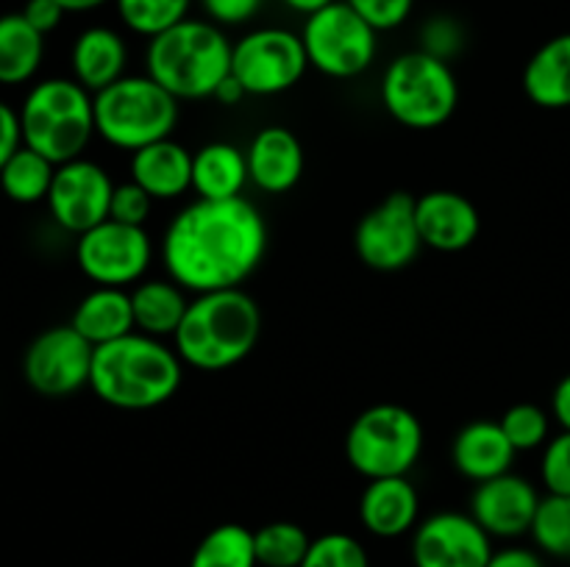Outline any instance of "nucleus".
Here are the masks:
<instances>
[{
	"label": "nucleus",
	"instance_id": "nucleus-1",
	"mask_svg": "<svg viewBox=\"0 0 570 567\" xmlns=\"http://www.w3.org/2000/svg\"><path fill=\"white\" fill-rule=\"evenodd\" d=\"M267 253V222L250 200H195L161 239V265L187 292L237 289Z\"/></svg>",
	"mask_w": 570,
	"mask_h": 567
},
{
	"label": "nucleus",
	"instance_id": "nucleus-2",
	"mask_svg": "<svg viewBox=\"0 0 570 567\" xmlns=\"http://www.w3.org/2000/svg\"><path fill=\"white\" fill-rule=\"evenodd\" d=\"M181 378L184 361L176 348L131 331L95 348L89 389L115 409L145 411L167 404L181 387Z\"/></svg>",
	"mask_w": 570,
	"mask_h": 567
},
{
	"label": "nucleus",
	"instance_id": "nucleus-3",
	"mask_svg": "<svg viewBox=\"0 0 570 567\" xmlns=\"http://www.w3.org/2000/svg\"><path fill=\"white\" fill-rule=\"evenodd\" d=\"M262 334V311L243 287L200 292L189 300L181 326L173 334L184 365L220 372L248 359Z\"/></svg>",
	"mask_w": 570,
	"mask_h": 567
},
{
	"label": "nucleus",
	"instance_id": "nucleus-4",
	"mask_svg": "<svg viewBox=\"0 0 570 567\" xmlns=\"http://www.w3.org/2000/svg\"><path fill=\"white\" fill-rule=\"evenodd\" d=\"M232 48L220 26L187 17L150 39L145 72L178 100L212 98L232 76Z\"/></svg>",
	"mask_w": 570,
	"mask_h": 567
},
{
	"label": "nucleus",
	"instance_id": "nucleus-5",
	"mask_svg": "<svg viewBox=\"0 0 570 567\" xmlns=\"http://www.w3.org/2000/svg\"><path fill=\"white\" fill-rule=\"evenodd\" d=\"M22 145L53 165L81 159L95 137V100L76 78L33 83L20 106Z\"/></svg>",
	"mask_w": 570,
	"mask_h": 567
},
{
	"label": "nucleus",
	"instance_id": "nucleus-6",
	"mask_svg": "<svg viewBox=\"0 0 570 567\" xmlns=\"http://www.w3.org/2000/svg\"><path fill=\"white\" fill-rule=\"evenodd\" d=\"M95 133L111 148L137 150L167 139L178 126V98L145 76H122L92 94Z\"/></svg>",
	"mask_w": 570,
	"mask_h": 567
},
{
	"label": "nucleus",
	"instance_id": "nucleus-7",
	"mask_svg": "<svg viewBox=\"0 0 570 567\" xmlns=\"http://www.w3.org/2000/svg\"><path fill=\"white\" fill-rule=\"evenodd\" d=\"M382 106L395 122L415 131H432L451 120L460 103V83L449 61L423 50L395 56L382 76Z\"/></svg>",
	"mask_w": 570,
	"mask_h": 567
},
{
	"label": "nucleus",
	"instance_id": "nucleus-8",
	"mask_svg": "<svg viewBox=\"0 0 570 567\" xmlns=\"http://www.w3.org/2000/svg\"><path fill=\"white\" fill-rule=\"evenodd\" d=\"M423 454L421 417L399 404L362 411L345 434V459L367 481L410 476Z\"/></svg>",
	"mask_w": 570,
	"mask_h": 567
},
{
	"label": "nucleus",
	"instance_id": "nucleus-9",
	"mask_svg": "<svg viewBox=\"0 0 570 567\" xmlns=\"http://www.w3.org/2000/svg\"><path fill=\"white\" fill-rule=\"evenodd\" d=\"M301 39L309 67L340 81L371 70L379 53V31L345 0H334L332 6L306 17Z\"/></svg>",
	"mask_w": 570,
	"mask_h": 567
},
{
	"label": "nucleus",
	"instance_id": "nucleus-10",
	"mask_svg": "<svg viewBox=\"0 0 570 567\" xmlns=\"http://www.w3.org/2000/svg\"><path fill=\"white\" fill-rule=\"evenodd\" d=\"M309 70L301 33L287 28H256L232 48V76L248 94H282Z\"/></svg>",
	"mask_w": 570,
	"mask_h": 567
},
{
	"label": "nucleus",
	"instance_id": "nucleus-11",
	"mask_svg": "<svg viewBox=\"0 0 570 567\" xmlns=\"http://www.w3.org/2000/svg\"><path fill=\"white\" fill-rule=\"evenodd\" d=\"M76 261L83 276L98 287L139 284L154 261V242L139 226L104 220L89 228L76 242Z\"/></svg>",
	"mask_w": 570,
	"mask_h": 567
},
{
	"label": "nucleus",
	"instance_id": "nucleus-12",
	"mask_svg": "<svg viewBox=\"0 0 570 567\" xmlns=\"http://www.w3.org/2000/svg\"><path fill=\"white\" fill-rule=\"evenodd\" d=\"M354 248L362 265L379 272H395L410 267L423 248L415 220V198L410 192H393L373 206L354 231Z\"/></svg>",
	"mask_w": 570,
	"mask_h": 567
},
{
	"label": "nucleus",
	"instance_id": "nucleus-13",
	"mask_svg": "<svg viewBox=\"0 0 570 567\" xmlns=\"http://www.w3.org/2000/svg\"><path fill=\"white\" fill-rule=\"evenodd\" d=\"M95 345L72 326H53L39 334L22 356V376L45 398H67L89 387Z\"/></svg>",
	"mask_w": 570,
	"mask_h": 567
},
{
	"label": "nucleus",
	"instance_id": "nucleus-14",
	"mask_svg": "<svg viewBox=\"0 0 570 567\" xmlns=\"http://www.w3.org/2000/svg\"><path fill=\"white\" fill-rule=\"evenodd\" d=\"M117 183L109 172L89 159H72L56 167L53 183L48 192L50 217L59 222L65 231L81 237L89 228L109 220L111 195Z\"/></svg>",
	"mask_w": 570,
	"mask_h": 567
},
{
	"label": "nucleus",
	"instance_id": "nucleus-15",
	"mask_svg": "<svg viewBox=\"0 0 570 567\" xmlns=\"http://www.w3.org/2000/svg\"><path fill=\"white\" fill-rule=\"evenodd\" d=\"M493 550V537L471 511H438L412 531L415 567H488Z\"/></svg>",
	"mask_w": 570,
	"mask_h": 567
},
{
	"label": "nucleus",
	"instance_id": "nucleus-16",
	"mask_svg": "<svg viewBox=\"0 0 570 567\" xmlns=\"http://www.w3.org/2000/svg\"><path fill=\"white\" fill-rule=\"evenodd\" d=\"M540 493L529 478L504 472L476 484L471 495V515L490 537L515 539L532 531Z\"/></svg>",
	"mask_w": 570,
	"mask_h": 567
},
{
	"label": "nucleus",
	"instance_id": "nucleus-17",
	"mask_svg": "<svg viewBox=\"0 0 570 567\" xmlns=\"http://www.w3.org/2000/svg\"><path fill=\"white\" fill-rule=\"evenodd\" d=\"M415 220L423 245L440 253H460L471 248L482 228L476 206L451 189H434L415 198Z\"/></svg>",
	"mask_w": 570,
	"mask_h": 567
},
{
	"label": "nucleus",
	"instance_id": "nucleus-18",
	"mask_svg": "<svg viewBox=\"0 0 570 567\" xmlns=\"http://www.w3.org/2000/svg\"><path fill=\"white\" fill-rule=\"evenodd\" d=\"M248 176L254 187L262 192L284 195L304 176V148L289 128L267 126L250 139L248 150Z\"/></svg>",
	"mask_w": 570,
	"mask_h": 567
},
{
	"label": "nucleus",
	"instance_id": "nucleus-19",
	"mask_svg": "<svg viewBox=\"0 0 570 567\" xmlns=\"http://www.w3.org/2000/svg\"><path fill=\"white\" fill-rule=\"evenodd\" d=\"M360 520L367 534L382 539L404 537L421 520V495L406 476L367 481L360 498Z\"/></svg>",
	"mask_w": 570,
	"mask_h": 567
},
{
	"label": "nucleus",
	"instance_id": "nucleus-20",
	"mask_svg": "<svg viewBox=\"0 0 570 567\" xmlns=\"http://www.w3.org/2000/svg\"><path fill=\"white\" fill-rule=\"evenodd\" d=\"M515 456L518 450L507 439L501 422L493 420L468 422L451 445V461H454L456 472L476 484L510 472Z\"/></svg>",
	"mask_w": 570,
	"mask_h": 567
},
{
	"label": "nucleus",
	"instance_id": "nucleus-21",
	"mask_svg": "<svg viewBox=\"0 0 570 567\" xmlns=\"http://www.w3.org/2000/svg\"><path fill=\"white\" fill-rule=\"evenodd\" d=\"M131 181L154 200H176L193 189V153L176 139H159L131 153Z\"/></svg>",
	"mask_w": 570,
	"mask_h": 567
},
{
	"label": "nucleus",
	"instance_id": "nucleus-22",
	"mask_svg": "<svg viewBox=\"0 0 570 567\" xmlns=\"http://www.w3.org/2000/svg\"><path fill=\"white\" fill-rule=\"evenodd\" d=\"M128 64V44L115 28L92 26L81 31L72 42L70 50V67L72 78L81 83L89 92H100V89L111 87L126 76Z\"/></svg>",
	"mask_w": 570,
	"mask_h": 567
},
{
	"label": "nucleus",
	"instance_id": "nucleus-23",
	"mask_svg": "<svg viewBox=\"0 0 570 567\" xmlns=\"http://www.w3.org/2000/svg\"><path fill=\"white\" fill-rule=\"evenodd\" d=\"M70 326L95 348L137 331L131 292H126L122 287H95L76 306Z\"/></svg>",
	"mask_w": 570,
	"mask_h": 567
},
{
	"label": "nucleus",
	"instance_id": "nucleus-24",
	"mask_svg": "<svg viewBox=\"0 0 570 567\" xmlns=\"http://www.w3.org/2000/svg\"><path fill=\"white\" fill-rule=\"evenodd\" d=\"M523 92L540 109H570V33L534 50L523 67Z\"/></svg>",
	"mask_w": 570,
	"mask_h": 567
},
{
	"label": "nucleus",
	"instance_id": "nucleus-25",
	"mask_svg": "<svg viewBox=\"0 0 570 567\" xmlns=\"http://www.w3.org/2000/svg\"><path fill=\"white\" fill-rule=\"evenodd\" d=\"M248 181V159L237 145L209 142L193 153V189L200 200L243 198Z\"/></svg>",
	"mask_w": 570,
	"mask_h": 567
},
{
	"label": "nucleus",
	"instance_id": "nucleus-26",
	"mask_svg": "<svg viewBox=\"0 0 570 567\" xmlns=\"http://www.w3.org/2000/svg\"><path fill=\"white\" fill-rule=\"evenodd\" d=\"M187 289L178 287L173 278H148L131 289V309L137 331L148 337H173L187 315Z\"/></svg>",
	"mask_w": 570,
	"mask_h": 567
},
{
	"label": "nucleus",
	"instance_id": "nucleus-27",
	"mask_svg": "<svg viewBox=\"0 0 570 567\" xmlns=\"http://www.w3.org/2000/svg\"><path fill=\"white\" fill-rule=\"evenodd\" d=\"M45 59V33H39L26 17H0V83L17 87L31 81Z\"/></svg>",
	"mask_w": 570,
	"mask_h": 567
},
{
	"label": "nucleus",
	"instance_id": "nucleus-28",
	"mask_svg": "<svg viewBox=\"0 0 570 567\" xmlns=\"http://www.w3.org/2000/svg\"><path fill=\"white\" fill-rule=\"evenodd\" d=\"M56 167L59 165H53V161L45 159L42 153L31 150L28 145H22V148L0 167V189H3L6 198L22 206L48 200Z\"/></svg>",
	"mask_w": 570,
	"mask_h": 567
},
{
	"label": "nucleus",
	"instance_id": "nucleus-29",
	"mask_svg": "<svg viewBox=\"0 0 570 567\" xmlns=\"http://www.w3.org/2000/svg\"><path fill=\"white\" fill-rule=\"evenodd\" d=\"M189 567H259L254 531L239 523L215 526L195 545Z\"/></svg>",
	"mask_w": 570,
	"mask_h": 567
},
{
	"label": "nucleus",
	"instance_id": "nucleus-30",
	"mask_svg": "<svg viewBox=\"0 0 570 567\" xmlns=\"http://www.w3.org/2000/svg\"><path fill=\"white\" fill-rule=\"evenodd\" d=\"M122 26L137 37H159L167 28L187 20L195 0H111Z\"/></svg>",
	"mask_w": 570,
	"mask_h": 567
},
{
	"label": "nucleus",
	"instance_id": "nucleus-31",
	"mask_svg": "<svg viewBox=\"0 0 570 567\" xmlns=\"http://www.w3.org/2000/svg\"><path fill=\"white\" fill-rule=\"evenodd\" d=\"M254 545L262 567H301L312 537L298 523L276 520L254 531Z\"/></svg>",
	"mask_w": 570,
	"mask_h": 567
},
{
	"label": "nucleus",
	"instance_id": "nucleus-32",
	"mask_svg": "<svg viewBox=\"0 0 570 567\" xmlns=\"http://www.w3.org/2000/svg\"><path fill=\"white\" fill-rule=\"evenodd\" d=\"M529 534L543 554L554 559H570V495L549 493L540 498Z\"/></svg>",
	"mask_w": 570,
	"mask_h": 567
},
{
	"label": "nucleus",
	"instance_id": "nucleus-33",
	"mask_svg": "<svg viewBox=\"0 0 570 567\" xmlns=\"http://www.w3.org/2000/svg\"><path fill=\"white\" fill-rule=\"evenodd\" d=\"M501 428H504L507 439L512 442V448L521 454V450H538L546 448L551 434V417L549 411L540 409L534 404H515L504 411L501 417Z\"/></svg>",
	"mask_w": 570,
	"mask_h": 567
},
{
	"label": "nucleus",
	"instance_id": "nucleus-34",
	"mask_svg": "<svg viewBox=\"0 0 570 567\" xmlns=\"http://www.w3.org/2000/svg\"><path fill=\"white\" fill-rule=\"evenodd\" d=\"M301 567H371V561L360 539L345 531H332L312 539Z\"/></svg>",
	"mask_w": 570,
	"mask_h": 567
},
{
	"label": "nucleus",
	"instance_id": "nucleus-35",
	"mask_svg": "<svg viewBox=\"0 0 570 567\" xmlns=\"http://www.w3.org/2000/svg\"><path fill=\"white\" fill-rule=\"evenodd\" d=\"M465 44H468L465 26H462L456 17L434 14L421 26V48L417 50L434 56V59L449 61L451 64V61L465 50Z\"/></svg>",
	"mask_w": 570,
	"mask_h": 567
},
{
	"label": "nucleus",
	"instance_id": "nucleus-36",
	"mask_svg": "<svg viewBox=\"0 0 570 567\" xmlns=\"http://www.w3.org/2000/svg\"><path fill=\"white\" fill-rule=\"evenodd\" d=\"M540 481L551 495H570V431L557 434L546 442Z\"/></svg>",
	"mask_w": 570,
	"mask_h": 567
},
{
	"label": "nucleus",
	"instance_id": "nucleus-37",
	"mask_svg": "<svg viewBox=\"0 0 570 567\" xmlns=\"http://www.w3.org/2000/svg\"><path fill=\"white\" fill-rule=\"evenodd\" d=\"M150 211H154V198H150V195L145 192L139 183H134V181L117 183L115 195H111L109 220L126 222V226L145 228Z\"/></svg>",
	"mask_w": 570,
	"mask_h": 567
},
{
	"label": "nucleus",
	"instance_id": "nucleus-38",
	"mask_svg": "<svg viewBox=\"0 0 570 567\" xmlns=\"http://www.w3.org/2000/svg\"><path fill=\"white\" fill-rule=\"evenodd\" d=\"M362 20L371 22L379 33L393 31L410 20L415 0H345Z\"/></svg>",
	"mask_w": 570,
	"mask_h": 567
},
{
	"label": "nucleus",
	"instance_id": "nucleus-39",
	"mask_svg": "<svg viewBox=\"0 0 570 567\" xmlns=\"http://www.w3.org/2000/svg\"><path fill=\"white\" fill-rule=\"evenodd\" d=\"M200 9H204L206 20H212L215 26H245V22L254 20L262 9H265L267 0H198Z\"/></svg>",
	"mask_w": 570,
	"mask_h": 567
},
{
	"label": "nucleus",
	"instance_id": "nucleus-40",
	"mask_svg": "<svg viewBox=\"0 0 570 567\" xmlns=\"http://www.w3.org/2000/svg\"><path fill=\"white\" fill-rule=\"evenodd\" d=\"M20 14L26 17V20L31 22L39 33H45V37H48L50 31H56V28L61 26V20H65L67 11L61 9L56 0H26V6H22Z\"/></svg>",
	"mask_w": 570,
	"mask_h": 567
},
{
	"label": "nucleus",
	"instance_id": "nucleus-41",
	"mask_svg": "<svg viewBox=\"0 0 570 567\" xmlns=\"http://www.w3.org/2000/svg\"><path fill=\"white\" fill-rule=\"evenodd\" d=\"M20 148H22L20 111H14L9 103L0 100V167H3Z\"/></svg>",
	"mask_w": 570,
	"mask_h": 567
},
{
	"label": "nucleus",
	"instance_id": "nucleus-42",
	"mask_svg": "<svg viewBox=\"0 0 570 567\" xmlns=\"http://www.w3.org/2000/svg\"><path fill=\"white\" fill-rule=\"evenodd\" d=\"M488 567H546V561L540 559L538 550L521 548V545H510V548L493 550Z\"/></svg>",
	"mask_w": 570,
	"mask_h": 567
},
{
	"label": "nucleus",
	"instance_id": "nucleus-43",
	"mask_svg": "<svg viewBox=\"0 0 570 567\" xmlns=\"http://www.w3.org/2000/svg\"><path fill=\"white\" fill-rule=\"evenodd\" d=\"M551 415L560 422L562 431H570V372L554 387V395H551Z\"/></svg>",
	"mask_w": 570,
	"mask_h": 567
},
{
	"label": "nucleus",
	"instance_id": "nucleus-44",
	"mask_svg": "<svg viewBox=\"0 0 570 567\" xmlns=\"http://www.w3.org/2000/svg\"><path fill=\"white\" fill-rule=\"evenodd\" d=\"M245 94H248V92H245V89H243V83H239L234 76H228L226 81H223L220 87L215 89V94H212V98L220 100L223 106H237L239 100L245 98Z\"/></svg>",
	"mask_w": 570,
	"mask_h": 567
},
{
	"label": "nucleus",
	"instance_id": "nucleus-45",
	"mask_svg": "<svg viewBox=\"0 0 570 567\" xmlns=\"http://www.w3.org/2000/svg\"><path fill=\"white\" fill-rule=\"evenodd\" d=\"M284 6H287L289 11H295V14H304V17H312L315 11L326 9V6H332L334 0H282Z\"/></svg>",
	"mask_w": 570,
	"mask_h": 567
},
{
	"label": "nucleus",
	"instance_id": "nucleus-46",
	"mask_svg": "<svg viewBox=\"0 0 570 567\" xmlns=\"http://www.w3.org/2000/svg\"><path fill=\"white\" fill-rule=\"evenodd\" d=\"M67 14H83V11H95L100 6H106L109 0H56Z\"/></svg>",
	"mask_w": 570,
	"mask_h": 567
}]
</instances>
